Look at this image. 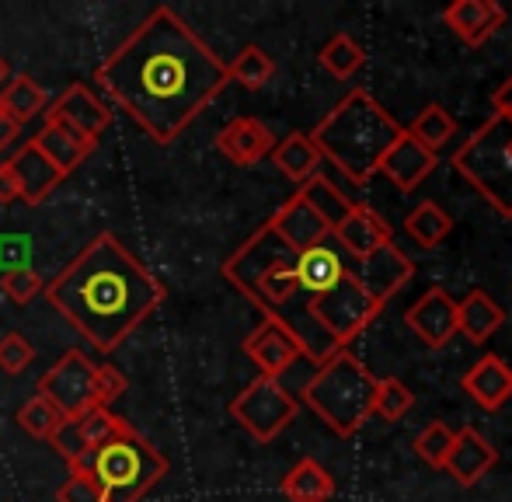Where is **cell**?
I'll return each instance as SVG.
<instances>
[{
    "mask_svg": "<svg viewBox=\"0 0 512 502\" xmlns=\"http://www.w3.org/2000/svg\"><path fill=\"white\" fill-rule=\"evenodd\" d=\"M95 84L157 147H171L227 88V63L171 7H154L98 63Z\"/></svg>",
    "mask_w": 512,
    "mask_h": 502,
    "instance_id": "1",
    "label": "cell"
},
{
    "mask_svg": "<svg viewBox=\"0 0 512 502\" xmlns=\"http://www.w3.org/2000/svg\"><path fill=\"white\" fill-rule=\"evenodd\" d=\"M42 293L98 353H115L168 300V286L112 231L91 238Z\"/></svg>",
    "mask_w": 512,
    "mask_h": 502,
    "instance_id": "2",
    "label": "cell"
},
{
    "mask_svg": "<svg viewBox=\"0 0 512 502\" xmlns=\"http://www.w3.org/2000/svg\"><path fill=\"white\" fill-rule=\"evenodd\" d=\"M220 272L234 290H241L244 297L265 314V318L283 321V325L297 335V342L304 346V356L310 363H324L331 353H338L335 342H331L307 314V300L297 304V297H300L297 251L272 231L269 220L223 262Z\"/></svg>",
    "mask_w": 512,
    "mask_h": 502,
    "instance_id": "3",
    "label": "cell"
},
{
    "mask_svg": "<svg viewBox=\"0 0 512 502\" xmlns=\"http://www.w3.org/2000/svg\"><path fill=\"white\" fill-rule=\"evenodd\" d=\"M401 133H405V126L370 91L352 88L307 136L321 154V161L335 164L352 185L363 189L377 175L380 161Z\"/></svg>",
    "mask_w": 512,
    "mask_h": 502,
    "instance_id": "4",
    "label": "cell"
},
{
    "mask_svg": "<svg viewBox=\"0 0 512 502\" xmlns=\"http://www.w3.org/2000/svg\"><path fill=\"white\" fill-rule=\"evenodd\" d=\"M377 380L352 349H338L300 387V398L335 436L349 440L373 419V394Z\"/></svg>",
    "mask_w": 512,
    "mask_h": 502,
    "instance_id": "5",
    "label": "cell"
},
{
    "mask_svg": "<svg viewBox=\"0 0 512 502\" xmlns=\"http://www.w3.org/2000/svg\"><path fill=\"white\" fill-rule=\"evenodd\" d=\"M81 468L98 482L105 502H140L168 475V457L133 426H126L102 443Z\"/></svg>",
    "mask_w": 512,
    "mask_h": 502,
    "instance_id": "6",
    "label": "cell"
},
{
    "mask_svg": "<svg viewBox=\"0 0 512 502\" xmlns=\"http://www.w3.org/2000/svg\"><path fill=\"white\" fill-rule=\"evenodd\" d=\"M450 164L499 217L512 220V123L509 119L502 116L485 119L453 150Z\"/></svg>",
    "mask_w": 512,
    "mask_h": 502,
    "instance_id": "7",
    "label": "cell"
},
{
    "mask_svg": "<svg viewBox=\"0 0 512 502\" xmlns=\"http://www.w3.org/2000/svg\"><path fill=\"white\" fill-rule=\"evenodd\" d=\"M380 311L384 307L352 279L349 269H345V279L338 286L307 300V314L338 349H349V342L359 339L380 318Z\"/></svg>",
    "mask_w": 512,
    "mask_h": 502,
    "instance_id": "8",
    "label": "cell"
},
{
    "mask_svg": "<svg viewBox=\"0 0 512 502\" xmlns=\"http://www.w3.org/2000/svg\"><path fill=\"white\" fill-rule=\"evenodd\" d=\"M300 412V401L283 387V380L258 374L230 401V419L255 443H272Z\"/></svg>",
    "mask_w": 512,
    "mask_h": 502,
    "instance_id": "9",
    "label": "cell"
},
{
    "mask_svg": "<svg viewBox=\"0 0 512 502\" xmlns=\"http://www.w3.org/2000/svg\"><path fill=\"white\" fill-rule=\"evenodd\" d=\"M95 367L98 363L88 360L84 349H67L53 367L42 374L39 391L42 398H49L63 415H81L88 408H95Z\"/></svg>",
    "mask_w": 512,
    "mask_h": 502,
    "instance_id": "10",
    "label": "cell"
},
{
    "mask_svg": "<svg viewBox=\"0 0 512 502\" xmlns=\"http://www.w3.org/2000/svg\"><path fill=\"white\" fill-rule=\"evenodd\" d=\"M126 426L129 422L122 419V415H115L112 408L95 405L81 415H70V419L60 426V433H56L49 443H53V450L70 464V468H81V464L88 461L102 443H108Z\"/></svg>",
    "mask_w": 512,
    "mask_h": 502,
    "instance_id": "11",
    "label": "cell"
},
{
    "mask_svg": "<svg viewBox=\"0 0 512 502\" xmlns=\"http://www.w3.org/2000/svg\"><path fill=\"white\" fill-rule=\"evenodd\" d=\"M349 272H352V279H356V283L363 286V290L370 293L380 307H387V300L398 297L411 279H415V262H411L405 251L391 241V245L373 251L370 258L356 262V269L349 265Z\"/></svg>",
    "mask_w": 512,
    "mask_h": 502,
    "instance_id": "12",
    "label": "cell"
},
{
    "mask_svg": "<svg viewBox=\"0 0 512 502\" xmlns=\"http://www.w3.org/2000/svg\"><path fill=\"white\" fill-rule=\"evenodd\" d=\"M405 325L425 349L450 346V339L457 335V300L446 286H429L405 311Z\"/></svg>",
    "mask_w": 512,
    "mask_h": 502,
    "instance_id": "13",
    "label": "cell"
},
{
    "mask_svg": "<svg viewBox=\"0 0 512 502\" xmlns=\"http://www.w3.org/2000/svg\"><path fill=\"white\" fill-rule=\"evenodd\" d=\"M244 356L258 367L262 377L279 380L297 360H307L297 335L276 318H262V325L244 339Z\"/></svg>",
    "mask_w": 512,
    "mask_h": 502,
    "instance_id": "14",
    "label": "cell"
},
{
    "mask_svg": "<svg viewBox=\"0 0 512 502\" xmlns=\"http://www.w3.org/2000/svg\"><path fill=\"white\" fill-rule=\"evenodd\" d=\"M331 238L338 241V248H342L345 255H352V262H363V258H370L377 248L391 245L394 231L373 206L352 203V210L345 213L342 224L331 231Z\"/></svg>",
    "mask_w": 512,
    "mask_h": 502,
    "instance_id": "15",
    "label": "cell"
},
{
    "mask_svg": "<svg viewBox=\"0 0 512 502\" xmlns=\"http://www.w3.org/2000/svg\"><path fill=\"white\" fill-rule=\"evenodd\" d=\"M495 464H499V450H495L474 426H464L460 433H453V447H450V454H446L443 471L460 489H474L481 478L492 475Z\"/></svg>",
    "mask_w": 512,
    "mask_h": 502,
    "instance_id": "16",
    "label": "cell"
},
{
    "mask_svg": "<svg viewBox=\"0 0 512 502\" xmlns=\"http://www.w3.org/2000/svg\"><path fill=\"white\" fill-rule=\"evenodd\" d=\"M506 7L495 0H453L443 11V25L457 35L464 46L481 49L502 25H506Z\"/></svg>",
    "mask_w": 512,
    "mask_h": 502,
    "instance_id": "17",
    "label": "cell"
},
{
    "mask_svg": "<svg viewBox=\"0 0 512 502\" xmlns=\"http://www.w3.org/2000/svg\"><path fill=\"white\" fill-rule=\"evenodd\" d=\"M276 147L272 129L255 116H237L216 133V150L237 168H251V164L265 161Z\"/></svg>",
    "mask_w": 512,
    "mask_h": 502,
    "instance_id": "18",
    "label": "cell"
},
{
    "mask_svg": "<svg viewBox=\"0 0 512 502\" xmlns=\"http://www.w3.org/2000/svg\"><path fill=\"white\" fill-rule=\"evenodd\" d=\"M32 143L39 147V154L46 157V161L53 164L63 178L74 175V171L81 168V164L88 161V157L95 154V147H98V140L77 133L74 126L60 123V119H46L39 133H35Z\"/></svg>",
    "mask_w": 512,
    "mask_h": 502,
    "instance_id": "19",
    "label": "cell"
},
{
    "mask_svg": "<svg viewBox=\"0 0 512 502\" xmlns=\"http://www.w3.org/2000/svg\"><path fill=\"white\" fill-rule=\"evenodd\" d=\"M46 119H60V123L74 126L77 133L98 140L108 129V123H112V109H108L88 84H70V88L49 105Z\"/></svg>",
    "mask_w": 512,
    "mask_h": 502,
    "instance_id": "20",
    "label": "cell"
},
{
    "mask_svg": "<svg viewBox=\"0 0 512 502\" xmlns=\"http://www.w3.org/2000/svg\"><path fill=\"white\" fill-rule=\"evenodd\" d=\"M269 224H272V231L286 241V245L297 251V255L307 248H314V245H324V241L331 238V227L317 217L314 206H310L300 192L297 196H290L276 213H272Z\"/></svg>",
    "mask_w": 512,
    "mask_h": 502,
    "instance_id": "21",
    "label": "cell"
},
{
    "mask_svg": "<svg viewBox=\"0 0 512 502\" xmlns=\"http://www.w3.org/2000/svg\"><path fill=\"white\" fill-rule=\"evenodd\" d=\"M439 164V154H432V150H425L422 143L415 140V136L401 133L398 140H394V147L384 154V161H380V175H387L394 185H398L401 192H415L418 185L425 182V178L436 171Z\"/></svg>",
    "mask_w": 512,
    "mask_h": 502,
    "instance_id": "22",
    "label": "cell"
},
{
    "mask_svg": "<svg viewBox=\"0 0 512 502\" xmlns=\"http://www.w3.org/2000/svg\"><path fill=\"white\" fill-rule=\"evenodd\" d=\"M460 384L474 398V405L485 408V412H502L512 401V367L495 353L481 356Z\"/></svg>",
    "mask_w": 512,
    "mask_h": 502,
    "instance_id": "23",
    "label": "cell"
},
{
    "mask_svg": "<svg viewBox=\"0 0 512 502\" xmlns=\"http://www.w3.org/2000/svg\"><path fill=\"white\" fill-rule=\"evenodd\" d=\"M7 164H11L14 178H18L21 203L25 206H42L49 196H53L56 185L63 182V175L39 154V147H35L32 140H28L25 147H18V154H14Z\"/></svg>",
    "mask_w": 512,
    "mask_h": 502,
    "instance_id": "24",
    "label": "cell"
},
{
    "mask_svg": "<svg viewBox=\"0 0 512 502\" xmlns=\"http://www.w3.org/2000/svg\"><path fill=\"white\" fill-rule=\"evenodd\" d=\"M345 258L338 248H331L328 241L324 245H314L307 251L297 255V283H300V293L310 300V297H321L328 293L331 286H338L345 279Z\"/></svg>",
    "mask_w": 512,
    "mask_h": 502,
    "instance_id": "25",
    "label": "cell"
},
{
    "mask_svg": "<svg viewBox=\"0 0 512 502\" xmlns=\"http://www.w3.org/2000/svg\"><path fill=\"white\" fill-rule=\"evenodd\" d=\"M502 325H506V307L488 290H471L464 300H457V335H467L474 346H485Z\"/></svg>",
    "mask_w": 512,
    "mask_h": 502,
    "instance_id": "26",
    "label": "cell"
},
{
    "mask_svg": "<svg viewBox=\"0 0 512 502\" xmlns=\"http://www.w3.org/2000/svg\"><path fill=\"white\" fill-rule=\"evenodd\" d=\"M279 492L286 496V502H331L335 496V478L314 457H300L290 471L279 482Z\"/></svg>",
    "mask_w": 512,
    "mask_h": 502,
    "instance_id": "27",
    "label": "cell"
},
{
    "mask_svg": "<svg viewBox=\"0 0 512 502\" xmlns=\"http://www.w3.org/2000/svg\"><path fill=\"white\" fill-rule=\"evenodd\" d=\"M46 109H49V95L35 77L11 74L4 88H0V112L7 119H14L18 126L32 123L35 116H46Z\"/></svg>",
    "mask_w": 512,
    "mask_h": 502,
    "instance_id": "28",
    "label": "cell"
},
{
    "mask_svg": "<svg viewBox=\"0 0 512 502\" xmlns=\"http://www.w3.org/2000/svg\"><path fill=\"white\" fill-rule=\"evenodd\" d=\"M269 157H272V164L297 185L321 175V154H317V147L310 143L307 133H290V136H283V140H276Z\"/></svg>",
    "mask_w": 512,
    "mask_h": 502,
    "instance_id": "29",
    "label": "cell"
},
{
    "mask_svg": "<svg viewBox=\"0 0 512 502\" xmlns=\"http://www.w3.org/2000/svg\"><path fill=\"white\" fill-rule=\"evenodd\" d=\"M450 231H453V217L439 203H432V199L418 203L415 210H411L408 217H405V234H408L411 241H415L418 248L443 245V241L450 238Z\"/></svg>",
    "mask_w": 512,
    "mask_h": 502,
    "instance_id": "30",
    "label": "cell"
},
{
    "mask_svg": "<svg viewBox=\"0 0 512 502\" xmlns=\"http://www.w3.org/2000/svg\"><path fill=\"white\" fill-rule=\"evenodd\" d=\"M317 63H321V67L328 70L331 77H338V81H349L352 74H359V70L366 67V49L359 46V42L352 39L349 32H335L321 46V53H317Z\"/></svg>",
    "mask_w": 512,
    "mask_h": 502,
    "instance_id": "31",
    "label": "cell"
},
{
    "mask_svg": "<svg viewBox=\"0 0 512 502\" xmlns=\"http://www.w3.org/2000/svg\"><path fill=\"white\" fill-rule=\"evenodd\" d=\"M297 192L307 199L310 206H314V213L324 220V224L331 227V231H335V227L345 220V213L352 210V199H349V196H342V189H338V185L331 182L328 175H314L310 182L300 185Z\"/></svg>",
    "mask_w": 512,
    "mask_h": 502,
    "instance_id": "32",
    "label": "cell"
},
{
    "mask_svg": "<svg viewBox=\"0 0 512 502\" xmlns=\"http://www.w3.org/2000/svg\"><path fill=\"white\" fill-rule=\"evenodd\" d=\"M272 77H276V60L262 46H244L234 56V63H227V81L248 91H262Z\"/></svg>",
    "mask_w": 512,
    "mask_h": 502,
    "instance_id": "33",
    "label": "cell"
},
{
    "mask_svg": "<svg viewBox=\"0 0 512 502\" xmlns=\"http://www.w3.org/2000/svg\"><path fill=\"white\" fill-rule=\"evenodd\" d=\"M14 422H18V426L25 429L28 436H35V440H53V436L60 433L63 422H67V415H63L49 398H42V394H32V398H28L25 405L18 408Z\"/></svg>",
    "mask_w": 512,
    "mask_h": 502,
    "instance_id": "34",
    "label": "cell"
},
{
    "mask_svg": "<svg viewBox=\"0 0 512 502\" xmlns=\"http://www.w3.org/2000/svg\"><path fill=\"white\" fill-rule=\"evenodd\" d=\"M408 133L415 136V140L422 143L425 150L439 154V147H446V143L453 140V133H457V123H453V116L443 109V105H425V109L415 116V123L408 126Z\"/></svg>",
    "mask_w": 512,
    "mask_h": 502,
    "instance_id": "35",
    "label": "cell"
},
{
    "mask_svg": "<svg viewBox=\"0 0 512 502\" xmlns=\"http://www.w3.org/2000/svg\"><path fill=\"white\" fill-rule=\"evenodd\" d=\"M415 408V394L408 391L405 380L384 377L377 380V394H373V415L384 422H401Z\"/></svg>",
    "mask_w": 512,
    "mask_h": 502,
    "instance_id": "36",
    "label": "cell"
},
{
    "mask_svg": "<svg viewBox=\"0 0 512 502\" xmlns=\"http://www.w3.org/2000/svg\"><path fill=\"white\" fill-rule=\"evenodd\" d=\"M411 447H415V454L422 457L429 468L443 471L446 454H450V447H453V429L446 426V422H429V426L411 440Z\"/></svg>",
    "mask_w": 512,
    "mask_h": 502,
    "instance_id": "37",
    "label": "cell"
},
{
    "mask_svg": "<svg viewBox=\"0 0 512 502\" xmlns=\"http://www.w3.org/2000/svg\"><path fill=\"white\" fill-rule=\"evenodd\" d=\"M0 290L14 304H32V297H39L46 290V283H42V276L32 265H14V269L0 272Z\"/></svg>",
    "mask_w": 512,
    "mask_h": 502,
    "instance_id": "38",
    "label": "cell"
},
{
    "mask_svg": "<svg viewBox=\"0 0 512 502\" xmlns=\"http://www.w3.org/2000/svg\"><path fill=\"white\" fill-rule=\"evenodd\" d=\"M32 360H35V349L21 332H7L4 339H0V370H4V374H11V377L21 374V370H28Z\"/></svg>",
    "mask_w": 512,
    "mask_h": 502,
    "instance_id": "39",
    "label": "cell"
},
{
    "mask_svg": "<svg viewBox=\"0 0 512 502\" xmlns=\"http://www.w3.org/2000/svg\"><path fill=\"white\" fill-rule=\"evenodd\" d=\"M56 502H105V496L88 471L70 468V478L56 489Z\"/></svg>",
    "mask_w": 512,
    "mask_h": 502,
    "instance_id": "40",
    "label": "cell"
},
{
    "mask_svg": "<svg viewBox=\"0 0 512 502\" xmlns=\"http://www.w3.org/2000/svg\"><path fill=\"white\" fill-rule=\"evenodd\" d=\"M126 391H129V380L119 367H108V363L95 367V401L98 405L112 408V401H119Z\"/></svg>",
    "mask_w": 512,
    "mask_h": 502,
    "instance_id": "41",
    "label": "cell"
},
{
    "mask_svg": "<svg viewBox=\"0 0 512 502\" xmlns=\"http://www.w3.org/2000/svg\"><path fill=\"white\" fill-rule=\"evenodd\" d=\"M21 199V189H18V178H14L11 164H0V206H11Z\"/></svg>",
    "mask_w": 512,
    "mask_h": 502,
    "instance_id": "42",
    "label": "cell"
},
{
    "mask_svg": "<svg viewBox=\"0 0 512 502\" xmlns=\"http://www.w3.org/2000/svg\"><path fill=\"white\" fill-rule=\"evenodd\" d=\"M492 116H502V119H509L512 123V77L509 81H502L499 84V91L492 95Z\"/></svg>",
    "mask_w": 512,
    "mask_h": 502,
    "instance_id": "43",
    "label": "cell"
},
{
    "mask_svg": "<svg viewBox=\"0 0 512 502\" xmlns=\"http://www.w3.org/2000/svg\"><path fill=\"white\" fill-rule=\"evenodd\" d=\"M18 136H21V126L0 112V154H4L7 147H14V140H18Z\"/></svg>",
    "mask_w": 512,
    "mask_h": 502,
    "instance_id": "44",
    "label": "cell"
},
{
    "mask_svg": "<svg viewBox=\"0 0 512 502\" xmlns=\"http://www.w3.org/2000/svg\"><path fill=\"white\" fill-rule=\"evenodd\" d=\"M7 77H11V67H7V60L0 56V88L7 84Z\"/></svg>",
    "mask_w": 512,
    "mask_h": 502,
    "instance_id": "45",
    "label": "cell"
}]
</instances>
